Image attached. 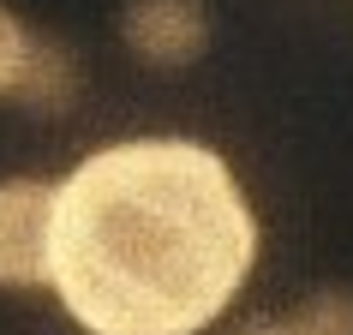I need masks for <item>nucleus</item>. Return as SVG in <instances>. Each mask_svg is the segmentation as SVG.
<instances>
[{
  "mask_svg": "<svg viewBox=\"0 0 353 335\" xmlns=\"http://www.w3.org/2000/svg\"><path fill=\"white\" fill-rule=\"evenodd\" d=\"M228 335H305L294 323V312H258V317H245V323H234Z\"/></svg>",
  "mask_w": 353,
  "mask_h": 335,
  "instance_id": "nucleus-7",
  "label": "nucleus"
},
{
  "mask_svg": "<svg viewBox=\"0 0 353 335\" xmlns=\"http://www.w3.org/2000/svg\"><path fill=\"white\" fill-rule=\"evenodd\" d=\"M294 323L305 335H353V287H317L294 305Z\"/></svg>",
  "mask_w": 353,
  "mask_h": 335,
  "instance_id": "nucleus-5",
  "label": "nucleus"
},
{
  "mask_svg": "<svg viewBox=\"0 0 353 335\" xmlns=\"http://www.w3.org/2000/svg\"><path fill=\"white\" fill-rule=\"evenodd\" d=\"M24 54H30V24L0 0V96H12V84L24 72Z\"/></svg>",
  "mask_w": 353,
  "mask_h": 335,
  "instance_id": "nucleus-6",
  "label": "nucleus"
},
{
  "mask_svg": "<svg viewBox=\"0 0 353 335\" xmlns=\"http://www.w3.org/2000/svg\"><path fill=\"white\" fill-rule=\"evenodd\" d=\"M263 227L216 144L150 132L54 180L48 287L84 335H204L258 270Z\"/></svg>",
  "mask_w": 353,
  "mask_h": 335,
  "instance_id": "nucleus-1",
  "label": "nucleus"
},
{
  "mask_svg": "<svg viewBox=\"0 0 353 335\" xmlns=\"http://www.w3.org/2000/svg\"><path fill=\"white\" fill-rule=\"evenodd\" d=\"M54 180L0 174V287H48Z\"/></svg>",
  "mask_w": 353,
  "mask_h": 335,
  "instance_id": "nucleus-2",
  "label": "nucleus"
},
{
  "mask_svg": "<svg viewBox=\"0 0 353 335\" xmlns=\"http://www.w3.org/2000/svg\"><path fill=\"white\" fill-rule=\"evenodd\" d=\"M120 42L132 60L156 72H180L210 48V6L204 0H120Z\"/></svg>",
  "mask_w": 353,
  "mask_h": 335,
  "instance_id": "nucleus-3",
  "label": "nucleus"
},
{
  "mask_svg": "<svg viewBox=\"0 0 353 335\" xmlns=\"http://www.w3.org/2000/svg\"><path fill=\"white\" fill-rule=\"evenodd\" d=\"M78 96H84V54L66 37L30 30V54H24V72L12 84V102L24 114H66L78 108Z\"/></svg>",
  "mask_w": 353,
  "mask_h": 335,
  "instance_id": "nucleus-4",
  "label": "nucleus"
}]
</instances>
